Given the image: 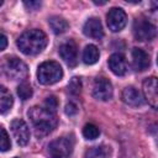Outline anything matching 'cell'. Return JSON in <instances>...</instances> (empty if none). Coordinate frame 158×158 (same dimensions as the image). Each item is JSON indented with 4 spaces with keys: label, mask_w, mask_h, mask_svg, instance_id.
Returning <instances> with one entry per match:
<instances>
[{
    "label": "cell",
    "mask_w": 158,
    "mask_h": 158,
    "mask_svg": "<svg viewBox=\"0 0 158 158\" xmlns=\"http://www.w3.org/2000/svg\"><path fill=\"white\" fill-rule=\"evenodd\" d=\"M27 115L37 136H46L51 133L58 125L56 112H52L46 107L33 106L28 110Z\"/></svg>",
    "instance_id": "6da1fadb"
},
{
    "label": "cell",
    "mask_w": 158,
    "mask_h": 158,
    "mask_svg": "<svg viewBox=\"0 0 158 158\" xmlns=\"http://www.w3.org/2000/svg\"><path fill=\"white\" fill-rule=\"evenodd\" d=\"M47 46V36L41 30H28L17 38V47L23 54L35 56L41 53Z\"/></svg>",
    "instance_id": "7a4b0ae2"
},
{
    "label": "cell",
    "mask_w": 158,
    "mask_h": 158,
    "mask_svg": "<svg viewBox=\"0 0 158 158\" xmlns=\"http://www.w3.org/2000/svg\"><path fill=\"white\" fill-rule=\"evenodd\" d=\"M63 77V70L59 63L53 60H47L40 64L37 70V79L43 85H52L59 81Z\"/></svg>",
    "instance_id": "3957f363"
},
{
    "label": "cell",
    "mask_w": 158,
    "mask_h": 158,
    "mask_svg": "<svg viewBox=\"0 0 158 158\" xmlns=\"http://www.w3.org/2000/svg\"><path fill=\"white\" fill-rule=\"evenodd\" d=\"M157 30L153 23H151L144 17H138L133 22V36L137 41H152L156 37Z\"/></svg>",
    "instance_id": "277c9868"
},
{
    "label": "cell",
    "mask_w": 158,
    "mask_h": 158,
    "mask_svg": "<svg viewBox=\"0 0 158 158\" xmlns=\"http://www.w3.org/2000/svg\"><path fill=\"white\" fill-rule=\"evenodd\" d=\"M47 151L51 158H68L73 152V142L69 138L59 137L49 142Z\"/></svg>",
    "instance_id": "5b68a950"
},
{
    "label": "cell",
    "mask_w": 158,
    "mask_h": 158,
    "mask_svg": "<svg viewBox=\"0 0 158 158\" xmlns=\"http://www.w3.org/2000/svg\"><path fill=\"white\" fill-rule=\"evenodd\" d=\"M4 70H5V74L14 79V80H22L27 77L28 74V68L27 65L19 58L16 57H12V58H9L5 63V67H4Z\"/></svg>",
    "instance_id": "8992f818"
},
{
    "label": "cell",
    "mask_w": 158,
    "mask_h": 158,
    "mask_svg": "<svg viewBox=\"0 0 158 158\" xmlns=\"http://www.w3.org/2000/svg\"><path fill=\"white\" fill-rule=\"evenodd\" d=\"M106 22L112 32L121 31L127 23V15L120 7H112L106 15Z\"/></svg>",
    "instance_id": "52a82bcc"
},
{
    "label": "cell",
    "mask_w": 158,
    "mask_h": 158,
    "mask_svg": "<svg viewBox=\"0 0 158 158\" xmlns=\"http://www.w3.org/2000/svg\"><path fill=\"white\" fill-rule=\"evenodd\" d=\"M10 127L16 143L20 146H26L30 141V128L27 123L21 118H15Z\"/></svg>",
    "instance_id": "ba28073f"
},
{
    "label": "cell",
    "mask_w": 158,
    "mask_h": 158,
    "mask_svg": "<svg viewBox=\"0 0 158 158\" xmlns=\"http://www.w3.org/2000/svg\"><path fill=\"white\" fill-rule=\"evenodd\" d=\"M112 85L106 78H98L93 85V96L101 101H107L112 98Z\"/></svg>",
    "instance_id": "9c48e42d"
},
{
    "label": "cell",
    "mask_w": 158,
    "mask_h": 158,
    "mask_svg": "<svg viewBox=\"0 0 158 158\" xmlns=\"http://www.w3.org/2000/svg\"><path fill=\"white\" fill-rule=\"evenodd\" d=\"M59 56L69 65L75 67L78 63V47L74 41L68 40L59 46Z\"/></svg>",
    "instance_id": "30bf717a"
},
{
    "label": "cell",
    "mask_w": 158,
    "mask_h": 158,
    "mask_svg": "<svg viewBox=\"0 0 158 158\" xmlns=\"http://www.w3.org/2000/svg\"><path fill=\"white\" fill-rule=\"evenodd\" d=\"M157 88H158V86H157V78H156V77L147 78V79L143 81V84H142L144 99L148 101V104H149L153 109H157V106H158Z\"/></svg>",
    "instance_id": "8fae6325"
},
{
    "label": "cell",
    "mask_w": 158,
    "mask_h": 158,
    "mask_svg": "<svg viewBox=\"0 0 158 158\" xmlns=\"http://www.w3.org/2000/svg\"><path fill=\"white\" fill-rule=\"evenodd\" d=\"M132 67L137 72H143L151 65V58L147 52H144L141 48H133L132 49Z\"/></svg>",
    "instance_id": "7c38bea8"
},
{
    "label": "cell",
    "mask_w": 158,
    "mask_h": 158,
    "mask_svg": "<svg viewBox=\"0 0 158 158\" xmlns=\"http://www.w3.org/2000/svg\"><path fill=\"white\" fill-rule=\"evenodd\" d=\"M121 99L126 105L132 107H138L143 105V98L135 86H126L121 93Z\"/></svg>",
    "instance_id": "4fadbf2b"
},
{
    "label": "cell",
    "mask_w": 158,
    "mask_h": 158,
    "mask_svg": "<svg viewBox=\"0 0 158 158\" xmlns=\"http://www.w3.org/2000/svg\"><path fill=\"white\" fill-rule=\"evenodd\" d=\"M83 32H84L85 36L95 38V40H100L104 36L102 25H101V22H100V20L98 17L89 19L83 26Z\"/></svg>",
    "instance_id": "5bb4252c"
},
{
    "label": "cell",
    "mask_w": 158,
    "mask_h": 158,
    "mask_svg": "<svg viewBox=\"0 0 158 158\" xmlns=\"http://www.w3.org/2000/svg\"><path fill=\"white\" fill-rule=\"evenodd\" d=\"M109 68L111 69V72L114 74H116L118 77L125 75L128 69L127 60L121 53H114L109 58Z\"/></svg>",
    "instance_id": "9a60e30c"
},
{
    "label": "cell",
    "mask_w": 158,
    "mask_h": 158,
    "mask_svg": "<svg viewBox=\"0 0 158 158\" xmlns=\"http://www.w3.org/2000/svg\"><path fill=\"white\" fill-rule=\"evenodd\" d=\"M99 57H100V53H99V49L94 44H88L85 48H84V52H83V62L85 64H95L98 60H99Z\"/></svg>",
    "instance_id": "2e32d148"
},
{
    "label": "cell",
    "mask_w": 158,
    "mask_h": 158,
    "mask_svg": "<svg viewBox=\"0 0 158 158\" xmlns=\"http://www.w3.org/2000/svg\"><path fill=\"white\" fill-rule=\"evenodd\" d=\"M12 102H14V99H12L10 91L6 88L0 85V114L7 112L11 109Z\"/></svg>",
    "instance_id": "e0dca14e"
},
{
    "label": "cell",
    "mask_w": 158,
    "mask_h": 158,
    "mask_svg": "<svg viewBox=\"0 0 158 158\" xmlns=\"http://www.w3.org/2000/svg\"><path fill=\"white\" fill-rule=\"evenodd\" d=\"M48 22H49V26H51L52 31L56 35H59V33L65 32L68 30V27H69L67 20L63 19V17H60V16H52L48 20Z\"/></svg>",
    "instance_id": "ac0fdd59"
},
{
    "label": "cell",
    "mask_w": 158,
    "mask_h": 158,
    "mask_svg": "<svg viewBox=\"0 0 158 158\" xmlns=\"http://www.w3.org/2000/svg\"><path fill=\"white\" fill-rule=\"evenodd\" d=\"M84 158H109L107 151L104 147H90L86 152Z\"/></svg>",
    "instance_id": "d6986e66"
},
{
    "label": "cell",
    "mask_w": 158,
    "mask_h": 158,
    "mask_svg": "<svg viewBox=\"0 0 158 158\" xmlns=\"http://www.w3.org/2000/svg\"><path fill=\"white\" fill-rule=\"evenodd\" d=\"M99 135H100V131H99L98 126H95L94 123H86L83 128V136L86 139H95V138H98Z\"/></svg>",
    "instance_id": "ffe728a7"
},
{
    "label": "cell",
    "mask_w": 158,
    "mask_h": 158,
    "mask_svg": "<svg viewBox=\"0 0 158 158\" xmlns=\"http://www.w3.org/2000/svg\"><path fill=\"white\" fill-rule=\"evenodd\" d=\"M32 94H33V91H32V88L30 86V84L21 83L17 86V95L20 96L21 100H28L32 96Z\"/></svg>",
    "instance_id": "44dd1931"
},
{
    "label": "cell",
    "mask_w": 158,
    "mask_h": 158,
    "mask_svg": "<svg viewBox=\"0 0 158 158\" xmlns=\"http://www.w3.org/2000/svg\"><path fill=\"white\" fill-rule=\"evenodd\" d=\"M10 147H11L10 137H9L7 132L5 131V128L2 126H0V151L6 152L10 149Z\"/></svg>",
    "instance_id": "7402d4cb"
},
{
    "label": "cell",
    "mask_w": 158,
    "mask_h": 158,
    "mask_svg": "<svg viewBox=\"0 0 158 158\" xmlns=\"http://www.w3.org/2000/svg\"><path fill=\"white\" fill-rule=\"evenodd\" d=\"M80 90H81V81H80V79L77 78V77L72 78V80L68 84V91L72 95H78V94H80Z\"/></svg>",
    "instance_id": "603a6c76"
},
{
    "label": "cell",
    "mask_w": 158,
    "mask_h": 158,
    "mask_svg": "<svg viewBox=\"0 0 158 158\" xmlns=\"http://www.w3.org/2000/svg\"><path fill=\"white\" fill-rule=\"evenodd\" d=\"M44 107L47 109V110H49V111H52V112H56V110H57V107H58V100H57V98L56 96H48L47 99H46V101H44Z\"/></svg>",
    "instance_id": "cb8c5ba5"
},
{
    "label": "cell",
    "mask_w": 158,
    "mask_h": 158,
    "mask_svg": "<svg viewBox=\"0 0 158 158\" xmlns=\"http://www.w3.org/2000/svg\"><path fill=\"white\" fill-rule=\"evenodd\" d=\"M64 112L68 115V116H74L77 112H78V105L73 101H69L67 105H65V109H64Z\"/></svg>",
    "instance_id": "d4e9b609"
},
{
    "label": "cell",
    "mask_w": 158,
    "mask_h": 158,
    "mask_svg": "<svg viewBox=\"0 0 158 158\" xmlns=\"http://www.w3.org/2000/svg\"><path fill=\"white\" fill-rule=\"evenodd\" d=\"M23 5H25L28 10H37V9L41 6V2H40V1H25Z\"/></svg>",
    "instance_id": "484cf974"
},
{
    "label": "cell",
    "mask_w": 158,
    "mask_h": 158,
    "mask_svg": "<svg viewBox=\"0 0 158 158\" xmlns=\"http://www.w3.org/2000/svg\"><path fill=\"white\" fill-rule=\"evenodd\" d=\"M6 46H7V38L5 35L0 33V51H4L6 48Z\"/></svg>",
    "instance_id": "4316f807"
},
{
    "label": "cell",
    "mask_w": 158,
    "mask_h": 158,
    "mask_svg": "<svg viewBox=\"0 0 158 158\" xmlns=\"http://www.w3.org/2000/svg\"><path fill=\"white\" fill-rule=\"evenodd\" d=\"M94 4H96V5H104V4H106V1H94Z\"/></svg>",
    "instance_id": "83f0119b"
},
{
    "label": "cell",
    "mask_w": 158,
    "mask_h": 158,
    "mask_svg": "<svg viewBox=\"0 0 158 158\" xmlns=\"http://www.w3.org/2000/svg\"><path fill=\"white\" fill-rule=\"evenodd\" d=\"M1 5H2V1H1V0H0V6H1Z\"/></svg>",
    "instance_id": "f1b7e54d"
},
{
    "label": "cell",
    "mask_w": 158,
    "mask_h": 158,
    "mask_svg": "<svg viewBox=\"0 0 158 158\" xmlns=\"http://www.w3.org/2000/svg\"><path fill=\"white\" fill-rule=\"evenodd\" d=\"M16 158H17V157H16Z\"/></svg>",
    "instance_id": "f546056e"
}]
</instances>
